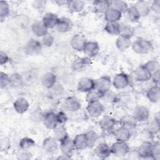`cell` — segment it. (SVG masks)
<instances>
[{
	"instance_id": "5",
	"label": "cell",
	"mask_w": 160,
	"mask_h": 160,
	"mask_svg": "<svg viewBox=\"0 0 160 160\" xmlns=\"http://www.w3.org/2000/svg\"><path fill=\"white\" fill-rule=\"evenodd\" d=\"M129 84V76L124 72H119L115 75L112 81V85L116 89H123Z\"/></svg>"
},
{
	"instance_id": "27",
	"label": "cell",
	"mask_w": 160,
	"mask_h": 160,
	"mask_svg": "<svg viewBox=\"0 0 160 160\" xmlns=\"http://www.w3.org/2000/svg\"><path fill=\"white\" fill-rule=\"evenodd\" d=\"M134 28L130 24L121 23L119 26V36L126 38L131 39L134 34Z\"/></svg>"
},
{
	"instance_id": "53",
	"label": "cell",
	"mask_w": 160,
	"mask_h": 160,
	"mask_svg": "<svg viewBox=\"0 0 160 160\" xmlns=\"http://www.w3.org/2000/svg\"><path fill=\"white\" fill-rule=\"evenodd\" d=\"M56 114H57V118H58V120L59 124H63L68 121L67 115L64 112L60 111L56 113Z\"/></svg>"
},
{
	"instance_id": "44",
	"label": "cell",
	"mask_w": 160,
	"mask_h": 160,
	"mask_svg": "<svg viewBox=\"0 0 160 160\" xmlns=\"http://www.w3.org/2000/svg\"><path fill=\"white\" fill-rule=\"evenodd\" d=\"M122 126H125L128 129H129L131 131H132L134 129L136 128L137 121L136 120L133 118V116H128L126 118H124V119H122L121 121Z\"/></svg>"
},
{
	"instance_id": "2",
	"label": "cell",
	"mask_w": 160,
	"mask_h": 160,
	"mask_svg": "<svg viewBox=\"0 0 160 160\" xmlns=\"http://www.w3.org/2000/svg\"><path fill=\"white\" fill-rule=\"evenodd\" d=\"M111 151L115 156L123 157L129 153L130 148L126 142L116 141L111 146Z\"/></svg>"
},
{
	"instance_id": "22",
	"label": "cell",
	"mask_w": 160,
	"mask_h": 160,
	"mask_svg": "<svg viewBox=\"0 0 160 160\" xmlns=\"http://www.w3.org/2000/svg\"><path fill=\"white\" fill-rule=\"evenodd\" d=\"M59 18L53 12H47L42 17V22L44 25L48 29H52L57 25Z\"/></svg>"
},
{
	"instance_id": "25",
	"label": "cell",
	"mask_w": 160,
	"mask_h": 160,
	"mask_svg": "<svg viewBox=\"0 0 160 160\" xmlns=\"http://www.w3.org/2000/svg\"><path fill=\"white\" fill-rule=\"evenodd\" d=\"M146 97L152 103H156L160 98V89L159 85L154 84L148 89L146 92Z\"/></svg>"
},
{
	"instance_id": "55",
	"label": "cell",
	"mask_w": 160,
	"mask_h": 160,
	"mask_svg": "<svg viewBox=\"0 0 160 160\" xmlns=\"http://www.w3.org/2000/svg\"><path fill=\"white\" fill-rule=\"evenodd\" d=\"M151 79L152 80L154 84L159 85V79H160V73L159 71H158L156 72H154L151 74Z\"/></svg>"
},
{
	"instance_id": "13",
	"label": "cell",
	"mask_w": 160,
	"mask_h": 160,
	"mask_svg": "<svg viewBox=\"0 0 160 160\" xmlns=\"http://www.w3.org/2000/svg\"><path fill=\"white\" fill-rule=\"evenodd\" d=\"M152 146L153 144L149 141H145L142 142L138 149L139 157L144 159H152Z\"/></svg>"
},
{
	"instance_id": "1",
	"label": "cell",
	"mask_w": 160,
	"mask_h": 160,
	"mask_svg": "<svg viewBox=\"0 0 160 160\" xmlns=\"http://www.w3.org/2000/svg\"><path fill=\"white\" fill-rule=\"evenodd\" d=\"M132 50L139 54H146L151 52L153 49L152 43L143 38H138L131 43Z\"/></svg>"
},
{
	"instance_id": "45",
	"label": "cell",
	"mask_w": 160,
	"mask_h": 160,
	"mask_svg": "<svg viewBox=\"0 0 160 160\" xmlns=\"http://www.w3.org/2000/svg\"><path fill=\"white\" fill-rule=\"evenodd\" d=\"M159 129V119H155L153 121L149 122L147 128V132L150 136L156 134Z\"/></svg>"
},
{
	"instance_id": "50",
	"label": "cell",
	"mask_w": 160,
	"mask_h": 160,
	"mask_svg": "<svg viewBox=\"0 0 160 160\" xmlns=\"http://www.w3.org/2000/svg\"><path fill=\"white\" fill-rule=\"evenodd\" d=\"M153 144L152 146V159H159L160 158V148L159 142H155Z\"/></svg>"
},
{
	"instance_id": "35",
	"label": "cell",
	"mask_w": 160,
	"mask_h": 160,
	"mask_svg": "<svg viewBox=\"0 0 160 160\" xmlns=\"http://www.w3.org/2000/svg\"><path fill=\"white\" fill-rule=\"evenodd\" d=\"M131 39L126 38L124 37L119 36L116 39V46L118 50L120 51H124L127 50L131 46Z\"/></svg>"
},
{
	"instance_id": "17",
	"label": "cell",
	"mask_w": 160,
	"mask_h": 160,
	"mask_svg": "<svg viewBox=\"0 0 160 160\" xmlns=\"http://www.w3.org/2000/svg\"><path fill=\"white\" fill-rule=\"evenodd\" d=\"M94 153L96 156L100 159H106L111 154V147L106 142H101L96 146Z\"/></svg>"
},
{
	"instance_id": "16",
	"label": "cell",
	"mask_w": 160,
	"mask_h": 160,
	"mask_svg": "<svg viewBox=\"0 0 160 160\" xmlns=\"http://www.w3.org/2000/svg\"><path fill=\"white\" fill-rule=\"evenodd\" d=\"M115 139L118 141L127 142L131 136V131L124 126H121L113 131Z\"/></svg>"
},
{
	"instance_id": "42",
	"label": "cell",
	"mask_w": 160,
	"mask_h": 160,
	"mask_svg": "<svg viewBox=\"0 0 160 160\" xmlns=\"http://www.w3.org/2000/svg\"><path fill=\"white\" fill-rule=\"evenodd\" d=\"M144 65L149 71V72L151 73V74L154 72H156L158 71H159V70H160L159 62L155 59L149 60L148 62H146Z\"/></svg>"
},
{
	"instance_id": "33",
	"label": "cell",
	"mask_w": 160,
	"mask_h": 160,
	"mask_svg": "<svg viewBox=\"0 0 160 160\" xmlns=\"http://www.w3.org/2000/svg\"><path fill=\"white\" fill-rule=\"evenodd\" d=\"M110 8L116 9L121 13H126L129 6L126 2L122 0L109 1Z\"/></svg>"
},
{
	"instance_id": "31",
	"label": "cell",
	"mask_w": 160,
	"mask_h": 160,
	"mask_svg": "<svg viewBox=\"0 0 160 160\" xmlns=\"http://www.w3.org/2000/svg\"><path fill=\"white\" fill-rule=\"evenodd\" d=\"M134 6L138 10L141 17L148 16L151 12L150 5L146 1H139Z\"/></svg>"
},
{
	"instance_id": "57",
	"label": "cell",
	"mask_w": 160,
	"mask_h": 160,
	"mask_svg": "<svg viewBox=\"0 0 160 160\" xmlns=\"http://www.w3.org/2000/svg\"><path fill=\"white\" fill-rule=\"evenodd\" d=\"M71 158V156H67V155H65V154H62L61 156H59L57 159H69Z\"/></svg>"
},
{
	"instance_id": "24",
	"label": "cell",
	"mask_w": 160,
	"mask_h": 160,
	"mask_svg": "<svg viewBox=\"0 0 160 160\" xmlns=\"http://www.w3.org/2000/svg\"><path fill=\"white\" fill-rule=\"evenodd\" d=\"M74 148L76 150H83L88 148V141L86 133H80L76 135L73 139Z\"/></svg>"
},
{
	"instance_id": "30",
	"label": "cell",
	"mask_w": 160,
	"mask_h": 160,
	"mask_svg": "<svg viewBox=\"0 0 160 160\" xmlns=\"http://www.w3.org/2000/svg\"><path fill=\"white\" fill-rule=\"evenodd\" d=\"M122 14L116 9L109 8L104 13V18L106 22H118L121 19Z\"/></svg>"
},
{
	"instance_id": "29",
	"label": "cell",
	"mask_w": 160,
	"mask_h": 160,
	"mask_svg": "<svg viewBox=\"0 0 160 160\" xmlns=\"http://www.w3.org/2000/svg\"><path fill=\"white\" fill-rule=\"evenodd\" d=\"M67 6L69 11L71 12H79L85 6V2L81 0L68 1Z\"/></svg>"
},
{
	"instance_id": "58",
	"label": "cell",
	"mask_w": 160,
	"mask_h": 160,
	"mask_svg": "<svg viewBox=\"0 0 160 160\" xmlns=\"http://www.w3.org/2000/svg\"><path fill=\"white\" fill-rule=\"evenodd\" d=\"M56 3H58L59 5H63V4H67L68 1H56Z\"/></svg>"
},
{
	"instance_id": "39",
	"label": "cell",
	"mask_w": 160,
	"mask_h": 160,
	"mask_svg": "<svg viewBox=\"0 0 160 160\" xmlns=\"http://www.w3.org/2000/svg\"><path fill=\"white\" fill-rule=\"evenodd\" d=\"M23 79L21 75L18 72H14L10 75V85L13 88H19L22 85Z\"/></svg>"
},
{
	"instance_id": "46",
	"label": "cell",
	"mask_w": 160,
	"mask_h": 160,
	"mask_svg": "<svg viewBox=\"0 0 160 160\" xmlns=\"http://www.w3.org/2000/svg\"><path fill=\"white\" fill-rule=\"evenodd\" d=\"M36 144L35 141L30 138H23L19 142V148L23 149H29V148L34 146Z\"/></svg>"
},
{
	"instance_id": "3",
	"label": "cell",
	"mask_w": 160,
	"mask_h": 160,
	"mask_svg": "<svg viewBox=\"0 0 160 160\" xmlns=\"http://www.w3.org/2000/svg\"><path fill=\"white\" fill-rule=\"evenodd\" d=\"M112 86V81L108 76H102L95 80V89L99 91L102 94L111 89Z\"/></svg>"
},
{
	"instance_id": "34",
	"label": "cell",
	"mask_w": 160,
	"mask_h": 160,
	"mask_svg": "<svg viewBox=\"0 0 160 160\" xmlns=\"http://www.w3.org/2000/svg\"><path fill=\"white\" fill-rule=\"evenodd\" d=\"M53 134L54 138H55L59 142L69 136L66 128L63 126V124H59L57 126L53 129Z\"/></svg>"
},
{
	"instance_id": "43",
	"label": "cell",
	"mask_w": 160,
	"mask_h": 160,
	"mask_svg": "<svg viewBox=\"0 0 160 160\" xmlns=\"http://www.w3.org/2000/svg\"><path fill=\"white\" fill-rule=\"evenodd\" d=\"M10 12V7L7 1H0V18L1 21L8 16Z\"/></svg>"
},
{
	"instance_id": "8",
	"label": "cell",
	"mask_w": 160,
	"mask_h": 160,
	"mask_svg": "<svg viewBox=\"0 0 160 160\" xmlns=\"http://www.w3.org/2000/svg\"><path fill=\"white\" fill-rule=\"evenodd\" d=\"M132 116L137 122H145L149 119L150 112L148 108L139 105L134 108Z\"/></svg>"
},
{
	"instance_id": "54",
	"label": "cell",
	"mask_w": 160,
	"mask_h": 160,
	"mask_svg": "<svg viewBox=\"0 0 160 160\" xmlns=\"http://www.w3.org/2000/svg\"><path fill=\"white\" fill-rule=\"evenodd\" d=\"M9 61V58L8 55L4 51H1L0 52V64L4 65L8 63Z\"/></svg>"
},
{
	"instance_id": "15",
	"label": "cell",
	"mask_w": 160,
	"mask_h": 160,
	"mask_svg": "<svg viewBox=\"0 0 160 160\" xmlns=\"http://www.w3.org/2000/svg\"><path fill=\"white\" fill-rule=\"evenodd\" d=\"M64 107L70 112H76L81 108V102L76 97L70 96L65 99Z\"/></svg>"
},
{
	"instance_id": "12",
	"label": "cell",
	"mask_w": 160,
	"mask_h": 160,
	"mask_svg": "<svg viewBox=\"0 0 160 160\" xmlns=\"http://www.w3.org/2000/svg\"><path fill=\"white\" fill-rule=\"evenodd\" d=\"M42 122L47 129L52 130H53L59 124L58 120L57 114L54 112H48L45 114L43 116Z\"/></svg>"
},
{
	"instance_id": "52",
	"label": "cell",
	"mask_w": 160,
	"mask_h": 160,
	"mask_svg": "<svg viewBox=\"0 0 160 160\" xmlns=\"http://www.w3.org/2000/svg\"><path fill=\"white\" fill-rule=\"evenodd\" d=\"M151 11H152L156 14L159 15L160 14V1L156 0L153 1L150 5Z\"/></svg>"
},
{
	"instance_id": "14",
	"label": "cell",
	"mask_w": 160,
	"mask_h": 160,
	"mask_svg": "<svg viewBox=\"0 0 160 160\" xmlns=\"http://www.w3.org/2000/svg\"><path fill=\"white\" fill-rule=\"evenodd\" d=\"M42 45L38 40L31 39L25 46V51L28 54L36 55L39 54L42 50Z\"/></svg>"
},
{
	"instance_id": "23",
	"label": "cell",
	"mask_w": 160,
	"mask_h": 160,
	"mask_svg": "<svg viewBox=\"0 0 160 160\" xmlns=\"http://www.w3.org/2000/svg\"><path fill=\"white\" fill-rule=\"evenodd\" d=\"M56 80L57 77L53 72H48L42 76L41 83L44 88L51 89L56 84Z\"/></svg>"
},
{
	"instance_id": "6",
	"label": "cell",
	"mask_w": 160,
	"mask_h": 160,
	"mask_svg": "<svg viewBox=\"0 0 160 160\" xmlns=\"http://www.w3.org/2000/svg\"><path fill=\"white\" fill-rule=\"evenodd\" d=\"M95 88V80L88 77H82L78 81L77 89L79 92H88Z\"/></svg>"
},
{
	"instance_id": "40",
	"label": "cell",
	"mask_w": 160,
	"mask_h": 160,
	"mask_svg": "<svg viewBox=\"0 0 160 160\" xmlns=\"http://www.w3.org/2000/svg\"><path fill=\"white\" fill-rule=\"evenodd\" d=\"M101 100L106 103H114L118 100V97L114 92L109 90L102 94Z\"/></svg>"
},
{
	"instance_id": "56",
	"label": "cell",
	"mask_w": 160,
	"mask_h": 160,
	"mask_svg": "<svg viewBox=\"0 0 160 160\" xmlns=\"http://www.w3.org/2000/svg\"><path fill=\"white\" fill-rule=\"evenodd\" d=\"M45 4H46V2L45 1H36L35 2V8H38V9H39V8L41 9V8L44 7Z\"/></svg>"
},
{
	"instance_id": "38",
	"label": "cell",
	"mask_w": 160,
	"mask_h": 160,
	"mask_svg": "<svg viewBox=\"0 0 160 160\" xmlns=\"http://www.w3.org/2000/svg\"><path fill=\"white\" fill-rule=\"evenodd\" d=\"M119 26L120 23L118 22H107L104 26V30L109 34L119 35Z\"/></svg>"
},
{
	"instance_id": "48",
	"label": "cell",
	"mask_w": 160,
	"mask_h": 160,
	"mask_svg": "<svg viewBox=\"0 0 160 160\" xmlns=\"http://www.w3.org/2000/svg\"><path fill=\"white\" fill-rule=\"evenodd\" d=\"M10 85V76L2 71L0 73V86L1 89Z\"/></svg>"
},
{
	"instance_id": "41",
	"label": "cell",
	"mask_w": 160,
	"mask_h": 160,
	"mask_svg": "<svg viewBox=\"0 0 160 160\" xmlns=\"http://www.w3.org/2000/svg\"><path fill=\"white\" fill-rule=\"evenodd\" d=\"M102 94L96 89H93L92 91H89L86 94V100L88 102H93V101H98L101 99Z\"/></svg>"
},
{
	"instance_id": "49",
	"label": "cell",
	"mask_w": 160,
	"mask_h": 160,
	"mask_svg": "<svg viewBox=\"0 0 160 160\" xmlns=\"http://www.w3.org/2000/svg\"><path fill=\"white\" fill-rule=\"evenodd\" d=\"M16 20L18 25H19L21 28H26L29 23V19L24 14H19L17 16Z\"/></svg>"
},
{
	"instance_id": "10",
	"label": "cell",
	"mask_w": 160,
	"mask_h": 160,
	"mask_svg": "<svg viewBox=\"0 0 160 160\" xmlns=\"http://www.w3.org/2000/svg\"><path fill=\"white\" fill-rule=\"evenodd\" d=\"M59 149L62 154L71 156L74 150L75 149L73 139L68 136L62 141H59Z\"/></svg>"
},
{
	"instance_id": "32",
	"label": "cell",
	"mask_w": 160,
	"mask_h": 160,
	"mask_svg": "<svg viewBox=\"0 0 160 160\" xmlns=\"http://www.w3.org/2000/svg\"><path fill=\"white\" fill-rule=\"evenodd\" d=\"M93 8L96 12L105 13L106 11L110 8L109 1L105 0H96L93 1Z\"/></svg>"
},
{
	"instance_id": "21",
	"label": "cell",
	"mask_w": 160,
	"mask_h": 160,
	"mask_svg": "<svg viewBox=\"0 0 160 160\" xmlns=\"http://www.w3.org/2000/svg\"><path fill=\"white\" fill-rule=\"evenodd\" d=\"M13 107L16 112L22 114L25 113L29 108V104L28 100L22 97L18 98L13 103Z\"/></svg>"
},
{
	"instance_id": "7",
	"label": "cell",
	"mask_w": 160,
	"mask_h": 160,
	"mask_svg": "<svg viewBox=\"0 0 160 160\" xmlns=\"http://www.w3.org/2000/svg\"><path fill=\"white\" fill-rule=\"evenodd\" d=\"M58 142L59 141L55 138H46L42 142V149L48 154H54L59 148V144Z\"/></svg>"
},
{
	"instance_id": "11",
	"label": "cell",
	"mask_w": 160,
	"mask_h": 160,
	"mask_svg": "<svg viewBox=\"0 0 160 160\" xmlns=\"http://www.w3.org/2000/svg\"><path fill=\"white\" fill-rule=\"evenodd\" d=\"M134 78L137 81L139 82H146L151 80V73L142 64L138 66L134 71Z\"/></svg>"
},
{
	"instance_id": "9",
	"label": "cell",
	"mask_w": 160,
	"mask_h": 160,
	"mask_svg": "<svg viewBox=\"0 0 160 160\" xmlns=\"http://www.w3.org/2000/svg\"><path fill=\"white\" fill-rule=\"evenodd\" d=\"M118 121L114 118L109 116H104L99 122V125L101 129L107 132H112Z\"/></svg>"
},
{
	"instance_id": "28",
	"label": "cell",
	"mask_w": 160,
	"mask_h": 160,
	"mask_svg": "<svg viewBox=\"0 0 160 160\" xmlns=\"http://www.w3.org/2000/svg\"><path fill=\"white\" fill-rule=\"evenodd\" d=\"M91 64V58L88 57L80 58L76 59L72 64L74 71H81Z\"/></svg>"
},
{
	"instance_id": "19",
	"label": "cell",
	"mask_w": 160,
	"mask_h": 160,
	"mask_svg": "<svg viewBox=\"0 0 160 160\" xmlns=\"http://www.w3.org/2000/svg\"><path fill=\"white\" fill-rule=\"evenodd\" d=\"M99 51V46L96 41H87L83 49V52L86 55V57L89 58L96 56L98 54Z\"/></svg>"
},
{
	"instance_id": "26",
	"label": "cell",
	"mask_w": 160,
	"mask_h": 160,
	"mask_svg": "<svg viewBox=\"0 0 160 160\" xmlns=\"http://www.w3.org/2000/svg\"><path fill=\"white\" fill-rule=\"evenodd\" d=\"M31 30L33 34L39 38H42L48 32V28L44 25L42 21H37L31 25Z\"/></svg>"
},
{
	"instance_id": "4",
	"label": "cell",
	"mask_w": 160,
	"mask_h": 160,
	"mask_svg": "<svg viewBox=\"0 0 160 160\" xmlns=\"http://www.w3.org/2000/svg\"><path fill=\"white\" fill-rule=\"evenodd\" d=\"M104 109V106L100 101L88 102L86 107V111L88 114L92 118H98L102 115Z\"/></svg>"
},
{
	"instance_id": "37",
	"label": "cell",
	"mask_w": 160,
	"mask_h": 160,
	"mask_svg": "<svg viewBox=\"0 0 160 160\" xmlns=\"http://www.w3.org/2000/svg\"><path fill=\"white\" fill-rule=\"evenodd\" d=\"M86 136L88 141V148H93L96 145L100 138L96 132L92 130L86 132Z\"/></svg>"
},
{
	"instance_id": "47",
	"label": "cell",
	"mask_w": 160,
	"mask_h": 160,
	"mask_svg": "<svg viewBox=\"0 0 160 160\" xmlns=\"http://www.w3.org/2000/svg\"><path fill=\"white\" fill-rule=\"evenodd\" d=\"M54 42V36L48 32L46 34H45L44 36L42 37L41 42L42 45L45 47H51L53 44Z\"/></svg>"
},
{
	"instance_id": "20",
	"label": "cell",
	"mask_w": 160,
	"mask_h": 160,
	"mask_svg": "<svg viewBox=\"0 0 160 160\" xmlns=\"http://www.w3.org/2000/svg\"><path fill=\"white\" fill-rule=\"evenodd\" d=\"M73 23L71 19L67 17H62L59 18L57 25L56 26L57 30L59 32H67L72 28Z\"/></svg>"
},
{
	"instance_id": "51",
	"label": "cell",
	"mask_w": 160,
	"mask_h": 160,
	"mask_svg": "<svg viewBox=\"0 0 160 160\" xmlns=\"http://www.w3.org/2000/svg\"><path fill=\"white\" fill-rule=\"evenodd\" d=\"M20 151L17 153V157L20 159H28L31 157V154L28 151V149H21Z\"/></svg>"
},
{
	"instance_id": "18",
	"label": "cell",
	"mask_w": 160,
	"mask_h": 160,
	"mask_svg": "<svg viewBox=\"0 0 160 160\" xmlns=\"http://www.w3.org/2000/svg\"><path fill=\"white\" fill-rule=\"evenodd\" d=\"M86 42V39L82 35L78 34L72 37L70 44L73 49L77 51H83Z\"/></svg>"
},
{
	"instance_id": "36",
	"label": "cell",
	"mask_w": 160,
	"mask_h": 160,
	"mask_svg": "<svg viewBox=\"0 0 160 160\" xmlns=\"http://www.w3.org/2000/svg\"><path fill=\"white\" fill-rule=\"evenodd\" d=\"M127 14V17L128 19L132 22H136L139 21V20L141 18V16L139 13L138 12V10L135 8L134 5L131 6L130 7L128 8V10L126 12Z\"/></svg>"
}]
</instances>
